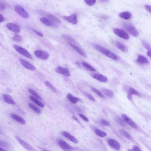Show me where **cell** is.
<instances>
[{
  "label": "cell",
  "mask_w": 151,
  "mask_h": 151,
  "mask_svg": "<svg viewBox=\"0 0 151 151\" xmlns=\"http://www.w3.org/2000/svg\"><path fill=\"white\" fill-rule=\"evenodd\" d=\"M46 86L50 88L53 92H57L56 89L55 87L50 82L47 81H45L44 82Z\"/></svg>",
  "instance_id": "836d02e7"
},
{
  "label": "cell",
  "mask_w": 151,
  "mask_h": 151,
  "mask_svg": "<svg viewBox=\"0 0 151 151\" xmlns=\"http://www.w3.org/2000/svg\"><path fill=\"white\" fill-rule=\"evenodd\" d=\"M94 47L97 50L113 60L117 61L119 59L118 55L101 45L95 44L94 45Z\"/></svg>",
  "instance_id": "6da1fadb"
},
{
  "label": "cell",
  "mask_w": 151,
  "mask_h": 151,
  "mask_svg": "<svg viewBox=\"0 0 151 151\" xmlns=\"http://www.w3.org/2000/svg\"><path fill=\"white\" fill-rule=\"evenodd\" d=\"M46 16L48 18V19L52 22H55L56 23H60L61 22V21L57 17L54 16L51 14L46 13Z\"/></svg>",
  "instance_id": "603a6c76"
},
{
  "label": "cell",
  "mask_w": 151,
  "mask_h": 151,
  "mask_svg": "<svg viewBox=\"0 0 151 151\" xmlns=\"http://www.w3.org/2000/svg\"><path fill=\"white\" fill-rule=\"evenodd\" d=\"M35 56L40 59L43 60H46L49 57L48 53L42 51L37 50L35 52Z\"/></svg>",
  "instance_id": "ba28073f"
},
{
  "label": "cell",
  "mask_w": 151,
  "mask_h": 151,
  "mask_svg": "<svg viewBox=\"0 0 151 151\" xmlns=\"http://www.w3.org/2000/svg\"><path fill=\"white\" fill-rule=\"evenodd\" d=\"M0 151H7L5 150H4V149L1 148H0Z\"/></svg>",
  "instance_id": "db71d44e"
},
{
  "label": "cell",
  "mask_w": 151,
  "mask_h": 151,
  "mask_svg": "<svg viewBox=\"0 0 151 151\" xmlns=\"http://www.w3.org/2000/svg\"><path fill=\"white\" fill-rule=\"evenodd\" d=\"M4 101L8 104L15 105V103L11 95L7 94H4L3 96Z\"/></svg>",
  "instance_id": "e0dca14e"
},
{
  "label": "cell",
  "mask_w": 151,
  "mask_h": 151,
  "mask_svg": "<svg viewBox=\"0 0 151 151\" xmlns=\"http://www.w3.org/2000/svg\"><path fill=\"white\" fill-rule=\"evenodd\" d=\"M128 151H142L139 147L135 146L133 147L132 149H129Z\"/></svg>",
  "instance_id": "ee69618b"
},
{
  "label": "cell",
  "mask_w": 151,
  "mask_h": 151,
  "mask_svg": "<svg viewBox=\"0 0 151 151\" xmlns=\"http://www.w3.org/2000/svg\"><path fill=\"white\" fill-rule=\"evenodd\" d=\"M58 144L63 150L65 151H72L74 148L71 146L62 139H59L57 140Z\"/></svg>",
  "instance_id": "5b68a950"
},
{
  "label": "cell",
  "mask_w": 151,
  "mask_h": 151,
  "mask_svg": "<svg viewBox=\"0 0 151 151\" xmlns=\"http://www.w3.org/2000/svg\"><path fill=\"white\" fill-rule=\"evenodd\" d=\"M147 54L148 56L151 59V51H148Z\"/></svg>",
  "instance_id": "816d5d0a"
},
{
  "label": "cell",
  "mask_w": 151,
  "mask_h": 151,
  "mask_svg": "<svg viewBox=\"0 0 151 151\" xmlns=\"http://www.w3.org/2000/svg\"><path fill=\"white\" fill-rule=\"evenodd\" d=\"M7 27L13 32L15 33H19L20 31V29L18 25L15 24L9 23L6 24Z\"/></svg>",
  "instance_id": "30bf717a"
},
{
  "label": "cell",
  "mask_w": 151,
  "mask_h": 151,
  "mask_svg": "<svg viewBox=\"0 0 151 151\" xmlns=\"http://www.w3.org/2000/svg\"><path fill=\"white\" fill-rule=\"evenodd\" d=\"M62 37L63 39H64L68 42H70V43H72L73 44L75 43L77 44L76 42L73 39V38L69 35L67 34H64L62 35Z\"/></svg>",
  "instance_id": "4316f807"
},
{
  "label": "cell",
  "mask_w": 151,
  "mask_h": 151,
  "mask_svg": "<svg viewBox=\"0 0 151 151\" xmlns=\"http://www.w3.org/2000/svg\"><path fill=\"white\" fill-rule=\"evenodd\" d=\"M72 118L73 119H74L77 122H79V121L78 119L76 117L73 116L72 117Z\"/></svg>",
  "instance_id": "f907efd6"
},
{
  "label": "cell",
  "mask_w": 151,
  "mask_h": 151,
  "mask_svg": "<svg viewBox=\"0 0 151 151\" xmlns=\"http://www.w3.org/2000/svg\"><path fill=\"white\" fill-rule=\"evenodd\" d=\"M0 19H1V20H0L1 23L5 21L4 18L3 16L1 14L0 15Z\"/></svg>",
  "instance_id": "681fc988"
},
{
  "label": "cell",
  "mask_w": 151,
  "mask_h": 151,
  "mask_svg": "<svg viewBox=\"0 0 151 151\" xmlns=\"http://www.w3.org/2000/svg\"><path fill=\"white\" fill-rule=\"evenodd\" d=\"M61 134L65 137L68 139L69 140L75 144H77L78 143V141L77 139L68 132L66 131H63L61 133Z\"/></svg>",
  "instance_id": "9a60e30c"
},
{
  "label": "cell",
  "mask_w": 151,
  "mask_h": 151,
  "mask_svg": "<svg viewBox=\"0 0 151 151\" xmlns=\"http://www.w3.org/2000/svg\"><path fill=\"white\" fill-rule=\"evenodd\" d=\"M29 98L33 102L35 103V104H36L40 107H41V108H44L45 107L44 105L37 100V99L35 98L34 97L32 96H30L29 97Z\"/></svg>",
  "instance_id": "d4e9b609"
},
{
  "label": "cell",
  "mask_w": 151,
  "mask_h": 151,
  "mask_svg": "<svg viewBox=\"0 0 151 151\" xmlns=\"http://www.w3.org/2000/svg\"><path fill=\"white\" fill-rule=\"evenodd\" d=\"M5 6L3 4L1 3H0V10L1 11H3L5 9Z\"/></svg>",
  "instance_id": "c3c4849f"
},
{
  "label": "cell",
  "mask_w": 151,
  "mask_h": 151,
  "mask_svg": "<svg viewBox=\"0 0 151 151\" xmlns=\"http://www.w3.org/2000/svg\"><path fill=\"white\" fill-rule=\"evenodd\" d=\"M0 146L6 148H9L10 146L8 143L2 140L0 141Z\"/></svg>",
  "instance_id": "d590c367"
},
{
  "label": "cell",
  "mask_w": 151,
  "mask_h": 151,
  "mask_svg": "<svg viewBox=\"0 0 151 151\" xmlns=\"http://www.w3.org/2000/svg\"><path fill=\"white\" fill-rule=\"evenodd\" d=\"M67 98L73 104H76L79 101V99L77 97H73L72 95L69 94L67 95Z\"/></svg>",
  "instance_id": "484cf974"
},
{
  "label": "cell",
  "mask_w": 151,
  "mask_h": 151,
  "mask_svg": "<svg viewBox=\"0 0 151 151\" xmlns=\"http://www.w3.org/2000/svg\"><path fill=\"white\" fill-rule=\"evenodd\" d=\"M13 40L16 42H20L22 41V39L20 36L15 34L13 39Z\"/></svg>",
  "instance_id": "ab89813d"
},
{
  "label": "cell",
  "mask_w": 151,
  "mask_h": 151,
  "mask_svg": "<svg viewBox=\"0 0 151 151\" xmlns=\"http://www.w3.org/2000/svg\"><path fill=\"white\" fill-rule=\"evenodd\" d=\"M137 62L141 64H148L149 61L145 57L142 55H139L136 60Z\"/></svg>",
  "instance_id": "d6986e66"
},
{
  "label": "cell",
  "mask_w": 151,
  "mask_h": 151,
  "mask_svg": "<svg viewBox=\"0 0 151 151\" xmlns=\"http://www.w3.org/2000/svg\"><path fill=\"white\" fill-rule=\"evenodd\" d=\"M19 61L21 63L23 66H24L26 68L29 69L30 70L34 71L36 70L35 67L31 63L27 62L22 59H20Z\"/></svg>",
  "instance_id": "5bb4252c"
},
{
  "label": "cell",
  "mask_w": 151,
  "mask_h": 151,
  "mask_svg": "<svg viewBox=\"0 0 151 151\" xmlns=\"http://www.w3.org/2000/svg\"><path fill=\"white\" fill-rule=\"evenodd\" d=\"M108 142L109 145L115 149L116 150H119L120 149V144L114 139H109L108 140Z\"/></svg>",
  "instance_id": "7c38bea8"
},
{
  "label": "cell",
  "mask_w": 151,
  "mask_h": 151,
  "mask_svg": "<svg viewBox=\"0 0 151 151\" xmlns=\"http://www.w3.org/2000/svg\"><path fill=\"white\" fill-rule=\"evenodd\" d=\"M43 151H50V150H47L44 149L43 150Z\"/></svg>",
  "instance_id": "11a10c76"
},
{
  "label": "cell",
  "mask_w": 151,
  "mask_h": 151,
  "mask_svg": "<svg viewBox=\"0 0 151 151\" xmlns=\"http://www.w3.org/2000/svg\"><path fill=\"white\" fill-rule=\"evenodd\" d=\"M63 19L73 24L76 25L78 22L77 15L75 14L70 16H65L63 17Z\"/></svg>",
  "instance_id": "4fadbf2b"
},
{
  "label": "cell",
  "mask_w": 151,
  "mask_h": 151,
  "mask_svg": "<svg viewBox=\"0 0 151 151\" xmlns=\"http://www.w3.org/2000/svg\"><path fill=\"white\" fill-rule=\"evenodd\" d=\"M68 43L70 45V46L77 52L81 55V56L85 58H87V55L86 53H85V52L82 49H81L80 48L77 46V45L73 44L69 42H68Z\"/></svg>",
  "instance_id": "8fae6325"
},
{
  "label": "cell",
  "mask_w": 151,
  "mask_h": 151,
  "mask_svg": "<svg viewBox=\"0 0 151 151\" xmlns=\"http://www.w3.org/2000/svg\"><path fill=\"white\" fill-rule=\"evenodd\" d=\"M13 46L15 50L20 54L30 59H33L32 56L30 53L26 50L17 45H14Z\"/></svg>",
  "instance_id": "277c9868"
},
{
  "label": "cell",
  "mask_w": 151,
  "mask_h": 151,
  "mask_svg": "<svg viewBox=\"0 0 151 151\" xmlns=\"http://www.w3.org/2000/svg\"><path fill=\"white\" fill-rule=\"evenodd\" d=\"M102 92L104 94L110 97H112L114 96V94L112 91L107 89H103L102 90Z\"/></svg>",
  "instance_id": "4dcf8cb0"
},
{
  "label": "cell",
  "mask_w": 151,
  "mask_h": 151,
  "mask_svg": "<svg viewBox=\"0 0 151 151\" xmlns=\"http://www.w3.org/2000/svg\"><path fill=\"white\" fill-rule=\"evenodd\" d=\"M120 132L121 134H122V135L128 139V140L132 141L134 140H133L132 137L129 134L128 132H127L126 131L124 130L120 129Z\"/></svg>",
  "instance_id": "f546056e"
},
{
  "label": "cell",
  "mask_w": 151,
  "mask_h": 151,
  "mask_svg": "<svg viewBox=\"0 0 151 151\" xmlns=\"http://www.w3.org/2000/svg\"><path fill=\"white\" fill-rule=\"evenodd\" d=\"M79 116H80L81 118H82L83 120H84L86 122H88L89 120L88 118L87 117L84 116V115L82 114H79Z\"/></svg>",
  "instance_id": "f6af8a7d"
},
{
  "label": "cell",
  "mask_w": 151,
  "mask_h": 151,
  "mask_svg": "<svg viewBox=\"0 0 151 151\" xmlns=\"http://www.w3.org/2000/svg\"><path fill=\"white\" fill-rule=\"evenodd\" d=\"M101 122L102 124L104 125L105 126H110V123L107 121L104 120V119H102V120H101Z\"/></svg>",
  "instance_id": "7bdbcfd3"
},
{
  "label": "cell",
  "mask_w": 151,
  "mask_h": 151,
  "mask_svg": "<svg viewBox=\"0 0 151 151\" xmlns=\"http://www.w3.org/2000/svg\"><path fill=\"white\" fill-rule=\"evenodd\" d=\"M29 107L33 110L35 112L38 114H41V111L40 109L35 106L32 103H29L28 104Z\"/></svg>",
  "instance_id": "1f68e13d"
},
{
  "label": "cell",
  "mask_w": 151,
  "mask_h": 151,
  "mask_svg": "<svg viewBox=\"0 0 151 151\" xmlns=\"http://www.w3.org/2000/svg\"><path fill=\"white\" fill-rule=\"evenodd\" d=\"M28 91L30 93H31L32 95H33L34 96L36 97V98L39 99V100H41V97L39 96V95L35 91L33 90V89L29 88L28 89Z\"/></svg>",
  "instance_id": "e575fe53"
},
{
  "label": "cell",
  "mask_w": 151,
  "mask_h": 151,
  "mask_svg": "<svg viewBox=\"0 0 151 151\" xmlns=\"http://www.w3.org/2000/svg\"><path fill=\"white\" fill-rule=\"evenodd\" d=\"M15 137L20 144L28 150L29 151H37L31 145L28 144V143L25 141H24L18 137L16 136H15Z\"/></svg>",
  "instance_id": "52a82bcc"
},
{
  "label": "cell",
  "mask_w": 151,
  "mask_h": 151,
  "mask_svg": "<svg viewBox=\"0 0 151 151\" xmlns=\"http://www.w3.org/2000/svg\"><path fill=\"white\" fill-rule=\"evenodd\" d=\"M115 45L118 48L124 52L128 51V49L126 45L119 41H116L115 43Z\"/></svg>",
  "instance_id": "ffe728a7"
},
{
  "label": "cell",
  "mask_w": 151,
  "mask_h": 151,
  "mask_svg": "<svg viewBox=\"0 0 151 151\" xmlns=\"http://www.w3.org/2000/svg\"><path fill=\"white\" fill-rule=\"evenodd\" d=\"M7 92H10L11 91V90L10 89L7 88Z\"/></svg>",
  "instance_id": "f5cc1de1"
},
{
  "label": "cell",
  "mask_w": 151,
  "mask_h": 151,
  "mask_svg": "<svg viewBox=\"0 0 151 151\" xmlns=\"http://www.w3.org/2000/svg\"><path fill=\"white\" fill-rule=\"evenodd\" d=\"M84 94L87 97H88L90 100L93 101H95V99L94 98V97H93L92 95L89 94V93L86 92H84Z\"/></svg>",
  "instance_id": "b9f144b4"
},
{
  "label": "cell",
  "mask_w": 151,
  "mask_h": 151,
  "mask_svg": "<svg viewBox=\"0 0 151 151\" xmlns=\"http://www.w3.org/2000/svg\"><path fill=\"white\" fill-rule=\"evenodd\" d=\"M11 116L14 120L17 121V122L20 123V124L23 125H24L25 124V121L24 119L18 116L16 114H11Z\"/></svg>",
  "instance_id": "44dd1931"
},
{
  "label": "cell",
  "mask_w": 151,
  "mask_h": 151,
  "mask_svg": "<svg viewBox=\"0 0 151 151\" xmlns=\"http://www.w3.org/2000/svg\"><path fill=\"white\" fill-rule=\"evenodd\" d=\"M146 9L151 13V6L149 5H146L145 6Z\"/></svg>",
  "instance_id": "7dc6e473"
},
{
  "label": "cell",
  "mask_w": 151,
  "mask_h": 151,
  "mask_svg": "<svg viewBox=\"0 0 151 151\" xmlns=\"http://www.w3.org/2000/svg\"><path fill=\"white\" fill-rule=\"evenodd\" d=\"M55 71L57 73L64 75V76L69 77L70 76V73L68 69L66 68H63L58 67L55 69Z\"/></svg>",
  "instance_id": "9c48e42d"
},
{
  "label": "cell",
  "mask_w": 151,
  "mask_h": 151,
  "mask_svg": "<svg viewBox=\"0 0 151 151\" xmlns=\"http://www.w3.org/2000/svg\"><path fill=\"white\" fill-rule=\"evenodd\" d=\"M32 31L34 32L37 35L41 37H43V35L42 34V33L39 32L37 31H36L35 30L32 29Z\"/></svg>",
  "instance_id": "bcb514c9"
},
{
  "label": "cell",
  "mask_w": 151,
  "mask_h": 151,
  "mask_svg": "<svg viewBox=\"0 0 151 151\" xmlns=\"http://www.w3.org/2000/svg\"><path fill=\"white\" fill-rule=\"evenodd\" d=\"M142 44L143 46H144L146 49L148 50L151 51V48L149 44L147 42L145 41L144 40H142Z\"/></svg>",
  "instance_id": "74e56055"
},
{
  "label": "cell",
  "mask_w": 151,
  "mask_h": 151,
  "mask_svg": "<svg viewBox=\"0 0 151 151\" xmlns=\"http://www.w3.org/2000/svg\"><path fill=\"white\" fill-rule=\"evenodd\" d=\"M81 63H82V64L83 66L89 70L92 71H96V70L93 67L92 65L89 64L88 63L84 62H82Z\"/></svg>",
  "instance_id": "d6a6232c"
},
{
  "label": "cell",
  "mask_w": 151,
  "mask_h": 151,
  "mask_svg": "<svg viewBox=\"0 0 151 151\" xmlns=\"http://www.w3.org/2000/svg\"><path fill=\"white\" fill-rule=\"evenodd\" d=\"M122 117L125 121L127 124L129 125L131 127L134 128H137V126L135 123L131 120V119L127 116L126 115L123 114L122 115Z\"/></svg>",
  "instance_id": "2e32d148"
},
{
  "label": "cell",
  "mask_w": 151,
  "mask_h": 151,
  "mask_svg": "<svg viewBox=\"0 0 151 151\" xmlns=\"http://www.w3.org/2000/svg\"><path fill=\"white\" fill-rule=\"evenodd\" d=\"M139 95V93L137 91L134 89L131 88L129 89L128 93V97L130 100H131L132 97V95Z\"/></svg>",
  "instance_id": "83f0119b"
},
{
  "label": "cell",
  "mask_w": 151,
  "mask_h": 151,
  "mask_svg": "<svg viewBox=\"0 0 151 151\" xmlns=\"http://www.w3.org/2000/svg\"><path fill=\"white\" fill-rule=\"evenodd\" d=\"M124 27L125 30L133 36L136 37L139 35V33L136 28L130 24L125 23Z\"/></svg>",
  "instance_id": "7a4b0ae2"
},
{
  "label": "cell",
  "mask_w": 151,
  "mask_h": 151,
  "mask_svg": "<svg viewBox=\"0 0 151 151\" xmlns=\"http://www.w3.org/2000/svg\"><path fill=\"white\" fill-rule=\"evenodd\" d=\"M92 77L93 78L102 82H106L108 80L106 77L102 74H95L93 75Z\"/></svg>",
  "instance_id": "ac0fdd59"
},
{
  "label": "cell",
  "mask_w": 151,
  "mask_h": 151,
  "mask_svg": "<svg viewBox=\"0 0 151 151\" xmlns=\"http://www.w3.org/2000/svg\"><path fill=\"white\" fill-rule=\"evenodd\" d=\"M116 122L121 126H126V124L125 122L121 118H117L116 119Z\"/></svg>",
  "instance_id": "f35d334b"
},
{
  "label": "cell",
  "mask_w": 151,
  "mask_h": 151,
  "mask_svg": "<svg viewBox=\"0 0 151 151\" xmlns=\"http://www.w3.org/2000/svg\"><path fill=\"white\" fill-rule=\"evenodd\" d=\"M15 10L16 12L21 17L26 19L29 18V14L21 5L15 6Z\"/></svg>",
  "instance_id": "3957f363"
},
{
  "label": "cell",
  "mask_w": 151,
  "mask_h": 151,
  "mask_svg": "<svg viewBox=\"0 0 151 151\" xmlns=\"http://www.w3.org/2000/svg\"><path fill=\"white\" fill-rule=\"evenodd\" d=\"M119 16L122 19L127 20L130 19L132 15L130 13L126 12L119 14Z\"/></svg>",
  "instance_id": "cb8c5ba5"
},
{
  "label": "cell",
  "mask_w": 151,
  "mask_h": 151,
  "mask_svg": "<svg viewBox=\"0 0 151 151\" xmlns=\"http://www.w3.org/2000/svg\"><path fill=\"white\" fill-rule=\"evenodd\" d=\"M40 21L43 24L47 26H54L55 25L52 22L49 20L48 19L45 17L41 18L40 19Z\"/></svg>",
  "instance_id": "7402d4cb"
},
{
  "label": "cell",
  "mask_w": 151,
  "mask_h": 151,
  "mask_svg": "<svg viewBox=\"0 0 151 151\" xmlns=\"http://www.w3.org/2000/svg\"><path fill=\"white\" fill-rule=\"evenodd\" d=\"M113 31L115 34L121 38L125 40H128L130 38L128 34L123 30L115 28L113 29Z\"/></svg>",
  "instance_id": "8992f818"
},
{
  "label": "cell",
  "mask_w": 151,
  "mask_h": 151,
  "mask_svg": "<svg viewBox=\"0 0 151 151\" xmlns=\"http://www.w3.org/2000/svg\"><path fill=\"white\" fill-rule=\"evenodd\" d=\"M94 131L97 136L101 137H104L107 136L106 133L103 131L99 129H98L95 128L94 129Z\"/></svg>",
  "instance_id": "f1b7e54d"
},
{
  "label": "cell",
  "mask_w": 151,
  "mask_h": 151,
  "mask_svg": "<svg viewBox=\"0 0 151 151\" xmlns=\"http://www.w3.org/2000/svg\"><path fill=\"white\" fill-rule=\"evenodd\" d=\"M91 89H92V90L93 92L96 93L99 96L102 97V98H105V97L104 95L102 94V93L100 91L97 90L96 88H94V87H92L91 88Z\"/></svg>",
  "instance_id": "8d00e7d4"
},
{
  "label": "cell",
  "mask_w": 151,
  "mask_h": 151,
  "mask_svg": "<svg viewBox=\"0 0 151 151\" xmlns=\"http://www.w3.org/2000/svg\"><path fill=\"white\" fill-rule=\"evenodd\" d=\"M84 2L87 4L89 6H92L94 5L96 2L95 0H92V1H85Z\"/></svg>",
  "instance_id": "60d3db41"
}]
</instances>
